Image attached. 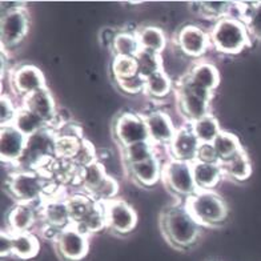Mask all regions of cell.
Wrapping results in <instances>:
<instances>
[{"instance_id":"1","label":"cell","mask_w":261,"mask_h":261,"mask_svg":"<svg viewBox=\"0 0 261 261\" xmlns=\"http://www.w3.org/2000/svg\"><path fill=\"white\" fill-rule=\"evenodd\" d=\"M203 227L188 212L184 203L171 205L160 213V230L169 244L184 251L193 247L201 234Z\"/></svg>"},{"instance_id":"2","label":"cell","mask_w":261,"mask_h":261,"mask_svg":"<svg viewBox=\"0 0 261 261\" xmlns=\"http://www.w3.org/2000/svg\"><path fill=\"white\" fill-rule=\"evenodd\" d=\"M55 186L43 172L21 168H15L6 181L8 195L15 203L31 205H40L45 197L55 195V192L49 191V187Z\"/></svg>"},{"instance_id":"3","label":"cell","mask_w":261,"mask_h":261,"mask_svg":"<svg viewBox=\"0 0 261 261\" xmlns=\"http://www.w3.org/2000/svg\"><path fill=\"white\" fill-rule=\"evenodd\" d=\"M210 35L212 49L221 55H239L252 45V36L247 24L236 15L213 21Z\"/></svg>"},{"instance_id":"4","label":"cell","mask_w":261,"mask_h":261,"mask_svg":"<svg viewBox=\"0 0 261 261\" xmlns=\"http://www.w3.org/2000/svg\"><path fill=\"white\" fill-rule=\"evenodd\" d=\"M182 203L201 227H217L228 219L227 203L215 191H197Z\"/></svg>"},{"instance_id":"5","label":"cell","mask_w":261,"mask_h":261,"mask_svg":"<svg viewBox=\"0 0 261 261\" xmlns=\"http://www.w3.org/2000/svg\"><path fill=\"white\" fill-rule=\"evenodd\" d=\"M175 92L180 114L184 116V119H187L188 124L212 114L211 103H212L215 93L206 92L192 86L182 76L179 82L176 83Z\"/></svg>"},{"instance_id":"6","label":"cell","mask_w":261,"mask_h":261,"mask_svg":"<svg viewBox=\"0 0 261 261\" xmlns=\"http://www.w3.org/2000/svg\"><path fill=\"white\" fill-rule=\"evenodd\" d=\"M55 130L45 128L27 138V147L17 168L43 171L56 158Z\"/></svg>"},{"instance_id":"7","label":"cell","mask_w":261,"mask_h":261,"mask_svg":"<svg viewBox=\"0 0 261 261\" xmlns=\"http://www.w3.org/2000/svg\"><path fill=\"white\" fill-rule=\"evenodd\" d=\"M162 181L165 188L180 197H189L199 189L192 173V163L168 158L163 164Z\"/></svg>"},{"instance_id":"8","label":"cell","mask_w":261,"mask_h":261,"mask_svg":"<svg viewBox=\"0 0 261 261\" xmlns=\"http://www.w3.org/2000/svg\"><path fill=\"white\" fill-rule=\"evenodd\" d=\"M112 135L120 148H127L141 141H149L144 115L124 111L115 117Z\"/></svg>"},{"instance_id":"9","label":"cell","mask_w":261,"mask_h":261,"mask_svg":"<svg viewBox=\"0 0 261 261\" xmlns=\"http://www.w3.org/2000/svg\"><path fill=\"white\" fill-rule=\"evenodd\" d=\"M54 247L63 261H83L90 252V236L71 224L59 232Z\"/></svg>"},{"instance_id":"10","label":"cell","mask_w":261,"mask_h":261,"mask_svg":"<svg viewBox=\"0 0 261 261\" xmlns=\"http://www.w3.org/2000/svg\"><path fill=\"white\" fill-rule=\"evenodd\" d=\"M30 15L27 10L0 14V43L2 49L11 51L21 44L30 31Z\"/></svg>"},{"instance_id":"11","label":"cell","mask_w":261,"mask_h":261,"mask_svg":"<svg viewBox=\"0 0 261 261\" xmlns=\"http://www.w3.org/2000/svg\"><path fill=\"white\" fill-rule=\"evenodd\" d=\"M173 44L182 56L200 59L212 48L210 31L196 24H187L176 32Z\"/></svg>"},{"instance_id":"12","label":"cell","mask_w":261,"mask_h":261,"mask_svg":"<svg viewBox=\"0 0 261 261\" xmlns=\"http://www.w3.org/2000/svg\"><path fill=\"white\" fill-rule=\"evenodd\" d=\"M106 211L107 229L112 230L116 234H128L138 227V212L128 201L123 199H114L104 203Z\"/></svg>"},{"instance_id":"13","label":"cell","mask_w":261,"mask_h":261,"mask_svg":"<svg viewBox=\"0 0 261 261\" xmlns=\"http://www.w3.org/2000/svg\"><path fill=\"white\" fill-rule=\"evenodd\" d=\"M11 91L21 99L47 88L44 73L34 64H20L10 71Z\"/></svg>"},{"instance_id":"14","label":"cell","mask_w":261,"mask_h":261,"mask_svg":"<svg viewBox=\"0 0 261 261\" xmlns=\"http://www.w3.org/2000/svg\"><path fill=\"white\" fill-rule=\"evenodd\" d=\"M39 219L43 225L56 228L62 230L71 225V216H69L68 201L67 196L60 195V192L45 197L38 205Z\"/></svg>"},{"instance_id":"15","label":"cell","mask_w":261,"mask_h":261,"mask_svg":"<svg viewBox=\"0 0 261 261\" xmlns=\"http://www.w3.org/2000/svg\"><path fill=\"white\" fill-rule=\"evenodd\" d=\"M27 147V136L14 125L0 127V159L3 164L17 168Z\"/></svg>"},{"instance_id":"16","label":"cell","mask_w":261,"mask_h":261,"mask_svg":"<svg viewBox=\"0 0 261 261\" xmlns=\"http://www.w3.org/2000/svg\"><path fill=\"white\" fill-rule=\"evenodd\" d=\"M144 120L152 144L155 147H168L177 132L171 115L160 110L149 111L144 115Z\"/></svg>"},{"instance_id":"17","label":"cell","mask_w":261,"mask_h":261,"mask_svg":"<svg viewBox=\"0 0 261 261\" xmlns=\"http://www.w3.org/2000/svg\"><path fill=\"white\" fill-rule=\"evenodd\" d=\"M20 107L40 117L41 120L47 123L48 128L52 127V124L55 123L59 115L56 100L48 88H44V90H40L23 97Z\"/></svg>"},{"instance_id":"18","label":"cell","mask_w":261,"mask_h":261,"mask_svg":"<svg viewBox=\"0 0 261 261\" xmlns=\"http://www.w3.org/2000/svg\"><path fill=\"white\" fill-rule=\"evenodd\" d=\"M199 139L196 138L193 134L191 124L182 125L177 128L175 138L168 145V155L169 158L181 160V162L193 163L197 158V152L200 148Z\"/></svg>"},{"instance_id":"19","label":"cell","mask_w":261,"mask_h":261,"mask_svg":"<svg viewBox=\"0 0 261 261\" xmlns=\"http://www.w3.org/2000/svg\"><path fill=\"white\" fill-rule=\"evenodd\" d=\"M182 77L191 83L192 86L212 93H215V91L219 88L221 83V75L219 68L213 63L206 62V60L196 62L188 72L182 75Z\"/></svg>"},{"instance_id":"20","label":"cell","mask_w":261,"mask_h":261,"mask_svg":"<svg viewBox=\"0 0 261 261\" xmlns=\"http://www.w3.org/2000/svg\"><path fill=\"white\" fill-rule=\"evenodd\" d=\"M39 220V208L31 204L15 203L7 213V230L12 233L32 232Z\"/></svg>"},{"instance_id":"21","label":"cell","mask_w":261,"mask_h":261,"mask_svg":"<svg viewBox=\"0 0 261 261\" xmlns=\"http://www.w3.org/2000/svg\"><path fill=\"white\" fill-rule=\"evenodd\" d=\"M163 164L164 163H162L160 158L156 155L147 162L128 165L127 171L139 186L144 187V188H151V187L156 186L159 181H162Z\"/></svg>"},{"instance_id":"22","label":"cell","mask_w":261,"mask_h":261,"mask_svg":"<svg viewBox=\"0 0 261 261\" xmlns=\"http://www.w3.org/2000/svg\"><path fill=\"white\" fill-rule=\"evenodd\" d=\"M192 173L199 191H213L225 177L221 163H203L195 160L192 163Z\"/></svg>"},{"instance_id":"23","label":"cell","mask_w":261,"mask_h":261,"mask_svg":"<svg viewBox=\"0 0 261 261\" xmlns=\"http://www.w3.org/2000/svg\"><path fill=\"white\" fill-rule=\"evenodd\" d=\"M108 177V172L99 160H95L91 164L84 165L79 171L76 186L83 189V193L91 196Z\"/></svg>"},{"instance_id":"24","label":"cell","mask_w":261,"mask_h":261,"mask_svg":"<svg viewBox=\"0 0 261 261\" xmlns=\"http://www.w3.org/2000/svg\"><path fill=\"white\" fill-rule=\"evenodd\" d=\"M136 36H138L140 48L145 49V51L163 54L168 45L167 35L163 31V28L158 27V25H141V27L136 28Z\"/></svg>"},{"instance_id":"25","label":"cell","mask_w":261,"mask_h":261,"mask_svg":"<svg viewBox=\"0 0 261 261\" xmlns=\"http://www.w3.org/2000/svg\"><path fill=\"white\" fill-rule=\"evenodd\" d=\"M40 252V240L32 232L12 233V256L19 260H32Z\"/></svg>"},{"instance_id":"26","label":"cell","mask_w":261,"mask_h":261,"mask_svg":"<svg viewBox=\"0 0 261 261\" xmlns=\"http://www.w3.org/2000/svg\"><path fill=\"white\" fill-rule=\"evenodd\" d=\"M221 167H223L224 176L227 179H232L237 182L247 181L252 176V171H253L251 158L248 156L245 149L227 162L221 163Z\"/></svg>"},{"instance_id":"27","label":"cell","mask_w":261,"mask_h":261,"mask_svg":"<svg viewBox=\"0 0 261 261\" xmlns=\"http://www.w3.org/2000/svg\"><path fill=\"white\" fill-rule=\"evenodd\" d=\"M239 17L244 21L251 34L252 39L261 40V2H248V3H237Z\"/></svg>"},{"instance_id":"28","label":"cell","mask_w":261,"mask_h":261,"mask_svg":"<svg viewBox=\"0 0 261 261\" xmlns=\"http://www.w3.org/2000/svg\"><path fill=\"white\" fill-rule=\"evenodd\" d=\"M217 152V156L220 159V163L227 162L233 156L239 155L245 148L241 144L239 136L229 132V130H221L220 135L215 139L212 143Z\"/></svg>"},{"instance_id":"29","label":"cell","mask_w":261,"mask_h":261,"mask_svg":"<svg viewBox=\"0 0 261 261\" xmlns=\"http://www.w3.org/2000/svg\"><path fill=\"white\" fill-rule=\"evenodd\" d=\"M191 128H192L193 134L196 135V138L199 139L201 144H212L215 139L223 130L220 121L213 114L206 115L199 120L191 123Z\"/></svg>"},{"instance_id":"30","label":"cell","mask_w":261,"mask_h":261,"mask_svg":"<svg viewBox=\"0 0 261 261\" xmlns=\"http://www.w3.org/2000/svg\"><path fill=\"white\" fill-rule=\"evenodd\" d=\"M175 90V84L172 82L171 76L165 71L158 72L145 79L144 93L148 97L155 100H162L168 97L172 91Z\"/></svg>"},{"instance_id":"31","label":"cell","mask_w":261,"mask_h":261,"mask_svg":"<svg viewBox=\"0 0 261 261\" xmlns=\"http://www.w3.org/2000/svg\"><path fill=\"white\" fill-rule=\"evenodd\" d=\"M140 49V44H139L138 36H136V30H134V31L119 30L111 52L114 54V56L136 58Z\"/></svg>"},{"instance_id":"32","label":"cell","mask_w":261,"mask_h":261,"mask_svg":"<svg viewBox=\"0 0 261 261\" xmlns=\"http://www.w3.org/2000/svg\"><path fill=\"white\" fill-rule=\"evenodd\" d=\"M84 138L73 136V135H65L56 132L55 140V155L56 159L62 160H73L79 155L80 149L83 147Z\"/></svg>"},{"instance_id":"33","label":"cell","mask_w":261,"mask_h":261,"mask_svg":"<svg viewBox=\"0 0 261 261\" xmlns=\"http://www.w3.org/2000/svg\"><path fill=\"white\" fill-rule=\"evenodd\" d=\"M75 227L79 228L80 230H83V232L88 234V236L106 229L107 223H106L104 203L95 201L92 210H91L90 212H88V215H87V216L84 217L79 224H77V225H75Z\"/></svg>"},{"instance_id":"34","label":"cell","mask_w":261,"mask_h":261,"mask_svg":"<svg viewBox=\"0 0 261 261\" xmlns=\"http://www.w3.org/2000/svg\"><path fill=\"white\" fill-rule=\"evenodd\" d=\"M15 128H16L19 132L30 138L32 135L38 134L39 130H43L45 128H48L47 123L43 121L39 116H36L35 114L30 112L28 110L20 107L19 108V112L16 115V119H15L14 124H12Z\"/></svg>"},{"instance_id":"35","label":"cell","mask_w":261,"mask_h":261,"mask_svg":"<svg viewBox=\"0 0 261 261\" xmlns=\"http://www.w3.org/2000/svg\"><path fill=\"white\" fill-rule=\"evenodd\" d=\"M158 147L152 144L151 141H141V143H136L127 148H121L123 152V159L125 165H134L139 164V163L147 162L153 156L158 155L156 152Z\"/></svg>"},{"instance_id":"36","label":"cell","mask_w":261,"mask_h":261,"mask_svg":"<svg viewBox=\"0 0 261 261\" xmlns=\"http://www.w3.org/2000/svg\"><path fill=\"white\" fill-rule=\"evenodd\" d=\"M67 201H68L71 224L77 225L92 210L96 200H93L91 196L86 195V193H76V195L67 196Z\"/></svg>"},{"instance_id":"37","label":"cell","mask_w":261,"mask_h":261,"mask_svg":"<svg viewBox=\"0 0 261 261\" xmlns=\"http://www.w3.org/2000/svg\"><path fill=\"white\" fill-rule=\"evenodd\" d=\"M136 62H138L139 75L143 76L144 79L164 71V62H163L162 54L140 49V52L136 55Z\"/></svg>"},{"instance_id":"38","label":"cell","mask_w":261,"mask_h":261,"mask_svg":"<svg viewBox=\"0 0 261 261\" xmlns=\"http://www.w3.org/2000/svg\"><path fill=\"white\" fill-rule=\"evenodd\" d=\"M233 3L229 2H199V8L196 12L208 20L216 21L225 16L233 15Z\"/></svg>"},{"instance_id":"39","label":"cell","mask_w":261,"mask_h":261,"mask_svg":"<svg viewBox=\"0 0 261 261\" xmlns=\"http://www.w3.org/2000/svg\"><path fill=\"white\" fill-rule=\"evenodd\" d=\"M111 73L114 80H124L139 75L138 62L136 58H124V56H114L111 63Z\"/></svg>"},{"instance_id":"40","label":"cell","mask_w":261,"mask_h":261,"mask_svg":"<svg viewBox=\"0 0 261 261\" xmlns=\"http://www.w3.org/2000/svg\"><path fill=\"white\" fill-rule=\"evenodd\" d=\"M19 108L20 107L15 104L14 99L8 93H3L0 97V127L12 125L19 112Z\"/></svg>"},{"instance_id":"41","label":"cell","mask_w":261,"mask_h":261,"mask_svg":"<svg viewBox=\"0 0 261 261\" xmlns=\"http://www.w3.org/2000/svg\"><path fill=\"white\" fill-rule=\"evenodd\" d=\"M117 193H119V182L115 177L108 175L103 184L91 195V197L96 201H100V203H107V201L116 199Z\"/></svg>"},{"instance_id":"42","label":"cell","mask_w":261,"mask_h":261,"mask_svg":"<svg viewBox=\"0 0 261 261\" xmlns=\"http://www.w3.org/2000/svg\"><path fill=\"white\" fill-rule=\"evenodd\" d=\"M115 83H116L117 90L123 93L130 95V96H136V95L144 93L145 79L140 75H136L134 77H129V79L117 80Z\"/></svg>"},{"instance_id":"43","label":"cell","mask_w":261,"mask_h":261,"mask_svg":"<svg viewBox=\"0 0 261 261\" xmlns=\"http://www.w3.org/2000/svg\"><path fill=\"white\" fill-rule=\"evenodd\" d=\"M196 160L203 163H220V159L217 156V152L213 144H200Z\"/></svg>"},{"instance_id":"44","label":"cell","mask_w":261,"mask_h":261,"mask_svg":"<svg viewBox=\"0 0 261 261\" xmlns=\"http://www.w3.org/2000/svg\"><path fill=\"white\" fill-rule=\"evenodd\" d=\"M12 256V232L3 229L0 232V257Z\"/></svg>"},{"instance_id":"45","label":"cell","mask_w":261,"mask_h":261,"mask_svg":"<svg viewBox=\"0 0 261 261\" xmlns=\"http://www.w3.org/2000/svg\"><path fill=\"white\" fill-rule=\"evenodd\" d=\"M117 32H119V30H115V28L111 27H104L99 34L100 44L103 45L104 48L108 49V51H111L112 45H114V41L115 38H116Z\"/></svg>"},{"instance_id":"46","label":"cell","mask_w":261,"mask_h":261,"mask_svg":"<svg viewBox=\"0 0 261 261\" xmlns=\"http://www.w3.org/2000/svg\"><path fill=\"white\" fill-rule=\"evenodd\" d=\"M0 7H2L0 8L2 14H6V12H11V11L25 10V3H23V2H2Z\"/></svg>"}]
</instances>
